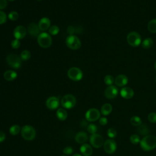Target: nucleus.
<instances>
[{"label": "nucleus", "mask_w": 156, "mask_h": 156, "mask_svg": "<svg viewBox=\"0 0 156 156\" xmlns=\"http://www.w3.org/2000/svg\"><path fill=\"white\" fill-rule=\"evenodd\" d=\"M141 148L144 151H149L156 147V136L147 135L144 136L140 142Z\"/></svg>", "instance_id": "nucleus-1"}, {"label": "nucleus", "mask_w": 156, "mask_h": 156, "mask_svg": "<svg viewBox=\"0 0 156 156\" xmlns=\"http://www.w3.org/2000/svg\"><path fill=\"white\" fill-rule=\"evenodd\" d=\"M21 134L24 140L27 141H31L35 138L36 131L32 126L26 125L22 127L21 130Z\"/></svg>", "instance_id": "nucleus-2"}, {"label": "nucleus", "mask_w": 156, "mask_h": 156, "mask_svg": "<svg viewBox=\"0 0 156 156\" xmlns=\"http://www.w3.org/2000/svg\"><path fill=\"white\" fill-rule=\"evenodd\" d=\"M126 39L128 44L132 47H137L141 43V37L140 35L135 31L129 32L127 35Z\"/></svg>", "instance_id": "nucleus-3"}, {"label": "nucleus", "mask_w": 156, "mask_h": 156, "mask_svg": "<svg viewBox=\"0 0 156 156\" xmlns=\"http://www.w3.org/2000/svg\"><path fill=\"white\" fill-rule=\"evenodd\" d=\"M37 41L40 46L43 48H48L52 44V38L46 32H41L37 37Z\"/></svg>", "instance_id": "nucleus-4"}, {"label": "nucleus", "mask_w": 156, "mask_h": 156, "mask_svg": "<svg viewBox=\"0 0 156 156\" xmlns=\"http://www.w3.org/2000/svg\"><path fill=\"white\" fill-rule=\"evenodd\" d=\"M66 46L71 49L76 50L80 48L81 41L79 38L74 35H69L68 36L65 40Z\"/></svg>", "instance_id": "nucleus-5"}, {"label": "nucleus", "mask_w": 156, "mask_h": 156, "mask_svg": "<svg viewBox=\"0 0 156 156\" xmlns=\"http://www.w3.org/2000/svg\"><path fill=\"white\" fill-rule=\"evenodd\" d=\"M76 104V98L70 94L63 96L61 99V105L66 109L73 108Z\"/></svg>", "instance_id": "nucleus-6"}, {"label": "nucleus", "mask_w": 156, "mask_h": 156, "mask_svg": "<svg viewBox=\"0 0 156 156\" xmlns=\"http://www.w3.org/2000/svg\"><path fill=\"white\" fill-rule=\"evenodd\" d=\"M6 60L8 65L14 69H18L21 67L22 60L20 57L15 54H10L8 55Z\"/></svg>", "instance_id": "nucleus-7"}, {"label": "nucleus", "mask_w": 156, "mask_h": 156, "mask_svg": "<svg viewBox=\"0 0 156 156\" xmlns=\"http://www.w3.org/2000/svg\"><path fill=\"white\" fill-rule=\"evenodd\" d=\"M68 77L73 81H79L82 79L83 73L80 69L77 67H72L68 71Z\"/></svg>", "instance_id": "nucleus-8"}, {"label": "nucleus", "mask_w": 156, "mask_h": 156, "mask_svg": "<svg viewBox=\"0 0 156 156\" xmlns=\"http://www.w3.org/2000/svg\"><path fill=\"white\" fill-rule=\"evenodd\" d=\"M90 142L91 145L95 148H100L104 143L103 137L98 133L91 134L90 137Z\"/></svg>", "instance_id": "nucleus-9"}, {"label": "nucleus", "mask_w": 156, "mask_h": 156, "mask_svg": "<svg viewBox=\"0 0 156 156\" xmlns=\"http://www.w3.org/2000/svg\"><path fill=\"white\" fill-rule=\"evenodd\" d=\"M104 149L107 154H111L114 153L117 148V144L115 141L112 138L107 140L104 143Z\"/></svg>", "instance_id": "nucleus-10"}, {"label": "nucleus", "mask_w": 156, "mask_h": 156, "mask_svg": "<svg viewBox=\"0 0 156 156\" xmlns=\"http://www.w3.org/2000/svg\"><path fill=\"white\" fill-rule=\"evenodd\" d=\"M100 112L94 108L88 110L85 113V118L88 121L93 122L100 118Z\"/></svg>", "instance_id": "nucleus-11"}, {"label": "nucleus", "mask_w": 156, "mask_h": 156, "mask_svg": "<svg viewBox=\"0 0 156 156\" xmlns=\"http://www.w3.org/2000/svg\"><path fill=\"white\" fill-rule=\"evenodd\" d=\"M118 93V89L115 85H110L107 87L104 91L105 96L108 99L115 98Z\"/></svg>", "instance_id": "nucleus-12"}, {"label": "nucleus", "mask_w": 156, "mask_h": 156, "mask_svg": "<svg viewBox=\"0 0 156 156\" xmlns=\"http://www.w3.org/2000/svg\"><path fill=\"white\" fill-rule=\"evenodd\" d=\"M27 34V30L23 26L20 25L16 26L13 30V36L16 39L21 40L24 38Z\"/></svg>", "instance_id": "nucleus-13"}, {"label": "nucleus", "mask_w": 156, "mask_h": 156, "mask_svg": "<svg viewBox=\"0 0 156 156\" xmlns=\"http://www.w3.org/2000/svg\"><path fill=\"white\" fill-rule=\"evenodd\" d=\"M59 99L55 96L49 97L46 101V105L50 110H55L59 106Z\"/></svg>", "instance_id": "nucleus-14"}, {"label": "nucleus", "mask_w": 156, "mask_h": 156, "mask_svg": "<svg viewBox=\"0 0 156 156\" xmlns=\"http://www.w3.org/2000/svg\"><path fill=\"white\" fill-rule=\"evenodd\" d=\"M120 94L124 99H129L133 96L134 91L132 88L128 87H125L121 90Z\"/></svg>", "instance_id": "nucleus-15"}, {"label": "nucleus", "mask_w": 156, "mask_h": 156, "mask_svg": "<svg viewBox=\"0 0 156 156\" xmlns=\"http://www.w3.org/2000/svg\"><path fill=\"white\" fill-rule=\"evenodd\" d=\"M38 26L40 30L46 31L51 27V21L48 18L43 17L39 21Z\"/></svg>", "instance_id": "nucleus-16"}, {"label": "nucleus", "mask_w": 156, "mask_h": 156, "mask_svg": "<svg viewBox=\"0 0 156 156\" xmlns=\"http://www.w3.org/2000/svg\"><path fill=\"white\" fill-rule=\"evenodd\" d=\"M128 83V78L124 74H119L115 79V83L118 87H124Z\"/></svg>", "instance_id": "nucleus-17"}, {"label": "nucleus", "mask_w": 156, "mask_h": 156, "mask_svg": "<svg viewBox=\"0 0 156 156\" xmlns=\"http://www.w3.org/2000/svg\"><path fill=\"white\" fill-rule=\"evenodd\" d=\"M27 31L29 34L32 37H38L40 33V29L38 26L35 23H30L27 27Z\"/></svg>", "instance_id": "nucleus-18"}, {"label": "nucleus", "mask_w": 156, "mask_h": 156, "mask_svg": "<svg viewBox=\"0 0 156 156\" xmlns=\"http://www.w3.org/2000/svg\"><path fill=\"white\" fill-rule=\"evenodd\" d=\"M80 151L83 156H90L93 154V148L90 144L84 143L80 147Z\"/></svg>", "instance_id": "nucleus-19"}, {"label": "nucleus", "mask_w": 156, "mask_h": 156, "mask_svg": "<svg viewBox=\"0 0 156 156\" xmlns=\"http://www.w3.org/2000/svg\"><path fill=\"white\" fill-rule=\"evenodd\" d=\"M75 140L77 143L84 144L88 140L87 133L84 132H79L75 136Z\"/></svg>", "instance_id": "nucleus-20"}, {"label": "nucleus", "mask_w": 156, "mask_h": 156, "mask_svg": "<svg viewBox=\"0 0 156 156\" xmlns=\"http://www.w3.org/2000/svg\"><path fill=\"white\" fill-rule=\"evenodd\" d=\"M17 73L12 70H7L4 74V77L7 81L14 80L17 77Z\"/></svg>", "instance_id": "nucleus-21"}, {"label": "nucleus", "mask_w": 156, "mask_h": 156, "mask_svg": "<svg viewBox=\"0 0 156 156\" xmlns=\"http://www.w3.org/2000/svg\"><path fill=\"white\" fill-rule=\"evenodd\" d=\"M112 109L113 108H112V105L110 104L106 103L102 106L101 109V112L103 115L107 116L111 113V112H112Z\"/></svg>", "instance_id": "nucleus-22"}, {"label": "nucleus", "mask_w": 156, "mask_h": 156, "mask_svg": "<svg viewBox=\"0 0 156 156\" xmlns=\"http://www.w3.org/2000/svg\"><path fill=\"white\" fill-rule=\"evenodd\" d=\"M56 115L57 118L60 121L65 120L68 116L67 112L64 108H60L57 110Z\"/></svg>", "instance_id": "nucleus-23"}, {"label": "nucleus", "mask_w": 156, "mask_h": 156, "mask_svg": "<svg viewBox=\"0 0 156 156\" xmlns=\"http://www.w3.org/2000/svg\"><path fill=\"white\" fill-rule=\"evenodd\" d=\"M141 46L144 49L151 48L154 44V41L151 38H146L141 41Z\"/></svg>", "instance_id": "nucleus-24"}, {"label": "nucleus", "mask_w": 156, "mask_h": 156, "mask_svg": "<svg viewBox=\"0 0 156 156\" xmlns=\"http://www.w3.org/2000/svg\"><path fill=\"white\" fill-rule=\"evenodd\" d=\"M138 127V131L140 134L146 136L149 133V129L147 125L144 124H141Z\"/></svg>", "instance_id": "nucleus-25"}, {"label": "nucleus", "mask_w": 156, "mask_h": 156, "mask_svg": "<svg viewBox=\"0 0 156 156\" xmlns=\"http://www.w3.org/2000/svg\"><path fill=\"white\" fill-rule=\"evenodd\" d=\"M147 29L151 33H156V19H152L147 24Z\"/></svg>", "instance_id": "nucleus-26"}, {"label": "nucleus", "mask_w": 156, "mask_h": 156, "mask_svg": "<svg viewBox=\"0 0 156 156\" xmlns=\"http://www.w3.org/2000/svg\"><path fill=\"white\" fill-rule=\"evenodd\" d=\"M130 124L134 126H139L142 124L141 119L138 116H133L130 119Z\"/></svg>", "instance_id": "nucleus-27"}, {"label": "nucleus", "mask_w": 156, "mask_h": 156, "mask_svg": "<svg viewBox=\"0 0 156 156\" xmlns=\"http://www.w3.org/2000/svg\"><path fill=\"white\" fill-rule=\"evenodd\" d=\"M20 130H21V128L19 125H13L11 126L9 129L10 133L12 135H16L18 134Z\"/></svg>", "instance_id": "nucleus-28"}, {"label": "nucleus", "mask_w": 156, "mask_h": 156, "mask_svg": "<svg viewBox=\"0 0 156 156\" xmlns=\"http://www.w3.org/2000/svg\"><path fill=\"white\" fill-rule=\"evenodd\" d=\"M104 82L107 85H112L113 82H115L114 77L112 75H107L104 77Z\"/></svg>", "instance_id": "nucleus-29"}, {"label": "nucleus", "mask_w": 156, "mask_h": 156, "mask_svg": "<svg viewBox=\"0 0 156 156\" xmlns=\"http://www.w3.org/2000/svg\"><path fill=\"white\" fill-rule=\"evenodd\" d=\"M31 57V54L28 50H24L22 51L20 55V57L22 60L23 61H26L29 60Z\"/></svg>", "instance_id": "nucleus-30"}, {"label": "nucleus", "mask_w": 156, "mask_h": 156, "mask_svg": "<svg viewBox=\"0 0 156 156\" xmlns=\"http://www.w3.org/2000/svg\"><path fill=\"white\" fill-rule=\"evenodd\" d=\"M140 141H141L140 137L138 135L133 134L130 136V141L131 142V143L133 144H136L138 143H140Z\"/></svg>", "instance_id": "nucleus-31"}, {"label": "nucleus", "mask_w": 156, "mask_h": 156, "mask_svg": "<svg viewBox=\"0 0 156 156\" xmlns=\"http://www.w3.org/2000/svg\"><path fill=\"white\" fill-rule=\"evenodd\" d=\"M59 30H60L59 27L56 25L51 26L49 28V33L50 34H51L52 35H55L58 34L59 32Z\"/></svg>", "instance_id": "nucleus-32"}, {"label": "nucleus", "mask_w": 156, "mask_h": 156, "mask_svg": "<svg viewBox=\"0 0 156 156\" xmlns=\"http://www.w3.org/2000/svg\"><path fill=\"white\" fill-rule=\"evenodd\" d=\"M107 134L108 135V136L112 139L115 138L117 135V132L116 130L115 129L113 128V127H110L108 130H107Z\"/></svg>", "instance_id": "nucleus-33"}, {"label": "nucleus", "mask_w": 156, "mask_h": 156, "mask_svg": "<svg viewBox=\"0 0 156 156\" xmlns=\"http://www.w3.org/2000/svg\"><path fill=\"white\" fill-rule=\"evenodd\" d=\"M87 130L90 133H91V134L96 133V132L98 130V127L96 125L94 124H90L87 126Z\"/></svg>", "instance_id": "nucleus-34"}, {"label": "nucleus", "mask_w": 156, "mask_h": 156, "mask_svg": "<svg viewBox=\"0 0 156 156\" xmlns=\"http://www.w3.org/2000/svg\"><path fill=\"white\" fill-rule=\"evenodd\" d=\"M19 15L16 11H12L8 15V18L12 21H16L18 20Z\"/></svg>", "instance_id": "nucleus-35"}, {"label": "nucleus", "mask_w": 156, "mask_h": 156, "mask_svg": "<svg viewBox=\"0 0 156 156\" xmlns=\"http://www.w3.org/2000/svg\"><path fill=\"white\" fill-rule=\"evenodd\" d=\"M147 119L152 123H156V113L151 112L147 116Z\"/></svg>", "instance_id": "nucleus-36"}, {"label": "nucleus", "mask_w": 156, "mask_h": 156, "mask_svg": "<svg viewBox=\"0 0 156 156\" xmlns=\"http://www.w3.org/2000/svg\"><path fill=\"white\" fill-rule=\"evenodd\" d=\"M21 43L20 41V40L16 39L15 38L14 40H13L11 42V46L13 48V49H17L20 46Z\"/></svg>", "instance_id": "nucleus-37"}, {"label": "nucleus", "mask_w": 156, "mask_h": 156, "mask_svg": "<svg viewBox=\"0 0 156 156\" xmlns=\"http://www.w3.org/2000/svg\"><path fill=\"white\" fill-rule=\"evenodd\" d=\"M7 18L6 14L4 12L0 10V24L5 23L7 21Z\"/></svg>", "instance_id": "nucleus-38"}, {"label": "nucleus", "mask_w": 156, "mask_h": 156, "mask_svg": "<svg viewBox=\"0 0 156 156\" xmlns=\"http://www.w3.org/2000/svg\"><path fill=\"white\" fill-rule=\"evenodd\" d=\"M73 151H74V150H73L72 147L67 146V147H66L63 149V153L64 154H66V155H70L73 152Z\"/></svg>", "instance_id": "nucleus-39"}, {"label": "nucleus", "mask_w": 156, "mask_h": 156, "mask_svg": "<svg viewBox=\"0 0 156 156\" xmlns=\"http://www.w3.org/2000/svg\"><path fill=\"white\" fill-rule=\"evenodd\" d=\"M99 122L101 125L102 126H105L107 124L108 122V119L107 118L105 117H101L99 118Z\"/></svg>", "instance_id": "nucleus-40"}, {"label": "nucleus", "mask_w": 156, "mask_h": 156, "mask_svg": "<svg viewBox=\"0 0 156 156\" xmlns=\"http://www.w3.org/2000/svg\"><path fill=\"white\" fill-rule=\"evenodd\" d=\"M7 5V0H0V10L4 9Z\"/></svg>", "instance_id": "nucleus-41"}, {"label": "nucleus", "mask_w": 156, "mask_h": 156, "mask_svg": "<svg viewBox=\"0 0 156 156\" xmlns=\"http://www.w3.org/2000/svg\"><path fill=\"white\" fill-rule=\"evenodd\" d=\"M75 30H76V29L73 26H69L67 28V32L69 35H73V34L75 32Z\"/></svg>", "instance_id": "nucleus-42"}, {"label": "nucleus", "mask_w": 156, "mask_h": 156, "mask_svg": "<svg viewBox=\"0 0 156 156\" xmlns=\"http://www.w3.org/2000/svg\"><path fill=\"white\" fill-rule=\"evenodd\" d=\"M5 139V133L2 131H0V143L4 141Z\"/></svg>", "instance_id": "nucleus-43"}, {"label": "nucleus", "mask_w": 156, "mask_h": 156, "mask_svg": "<svg viewBox=\"0 0 156 156\" xmlns=\"http://www.w3.org/2000/svg\"><path fill=\"white\" fill-rule=\"evenodd\" d=\"M73 156H82V155L80 154H75Z\"/></svg>", "instance_id": "nucleus-44"}, {"label": "nucleus", "mask_w": 156, "mask_h": 156, "mask_svg": "<svg viewBox=\"0 0 156 156\" xmlns=\"http://www.w3.org/2000/svg\"><path fill=\"white\" fill-rule=\"evenodd\" d=\"M154 68H155V69L156 70V61L155 62V63H154Z\"/></svg>", "instance_id": "nucleus-45"}, {"label": "nucleus", "mask_w": 156, "mask_h": 156, "mask_svg": "<svg viewBox=\"0 0 156 156\" xmlns=\"http://www.w3.org/2000/svg\"><path fill=\"white\" fill-rule=\"evenodd\" d=\"M9 1H15V0H9Z\"/></svg>", "instance_id": "nucleus-46"}, {"label": "nucleus", "mask_w": 156, "mask_h": 156, "mask_svg": "<svg viewBox=\"0 0 156 156\" xmlns=\"http://www.w3.org/2000/svg\"><path fill=\"white\" fill-rule=\"evenodd\" d=\"M37 1H42V0H37Z\"/></svg>", "instance_id": "nucleus-47"}, {"label": "nucleus", "mask_w": 156, "mask_h": 156, "mask_svg": "<svg viewBox=\"0 0 156 156\" xmlns=\"http://www.w3.org/2000/svg\"><path fill=\"white\" fill-rule=\"evenodd\" d=\"M155 82H156V77H155Z\"/></svg>", "instance_id": "nucleus-48"}, {"label": "nucleus", "mask_w": 156, "mask_h": 156, "mask_svg": "<svg viewBox=\"0 0 156 156\" xmlns=\"http://www.w3.org/2000/svg\"><path fill=\"white\" fill-rule=\"evenodd\" d=\"M62 156H66V155H62Z\"/></svg>", "instance_id": "nucleus-49"}]
</instances>
